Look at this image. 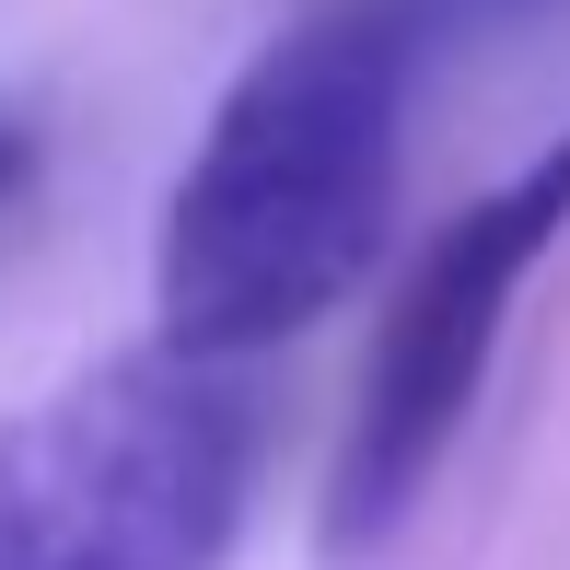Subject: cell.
Masks as SVG:
<instances>
[{
  "label": "cell",
  "instance_id": "6da1fadb",
  "mask_svg": "<svg viewBox=\"0 0 570 570\" xmlns=\"http://www.w3.org/2000/svg\"><path fill=\"white\" fill-rule=\"evenodd\" d=\"M420 94V0H315L210 106L151 233V338L245 373L373 279Z\"/></svg>",
  "mask_w": 570,
  "mask_h": 570
},
{
  "label": "cell",
  "instance_id": "7a4b0ae2",
  "mask_svg": "<svg viewBox=\"0 0 570 570\" xmlns=\"http://www.w3.org/2000/svg\"><path fill=\"white\" fill-rule=\"evenodd\" d=\"M256 501L245 373L140 338L0 420V570H222Z\"/></svg>",
  "mask_w": 570,
  "mask_h": 570
},
{
  "label": "cell",
  "instance_id": "3957f363",
  "mask_svg": "<svg viewBox=\"0 0 570 570\" xmlns=\"http://www.w3.org/2000/svg\"><path fill=\"white\" fill-rule=\"evenodd\" d=\"M570 245V128L548 151L501 175L489 198L431 233L407 256L396 303L373 326V361H361V396H350V443L326 465V548L361 559L431 501V478L454 465L465 420L489 396V361H501L512 303L535 292V268Z\"/></svg>",
  "mask_w": 570,
  "mask_h": 570
},
{
  "label": "cell",
  "instance_id": "277c9868",
  "mask_svg": "<svg viewBox=\"0 0 570 570\" xmlns=\"http://www.w3.org/2000/svg\"><path fill=\"white\" fill-rule=\"evenodd\" d=\"M23 187H36V117H12V106H0V210H12Z\"/></svg>",
  "mask_w": 570,
  "mask_h": 570
},
{
  "label": "cell",
  "instance_id": "5b68a950",
  "mask_svg": "<svg viewBox=\"0 0 570 570\" xmlns=\"http://www.w3.org/2000/svg\"><path fill=\"white\" fill-rule=\"evenodd\" d=\"M489 12H535V0H489Z\"/></svg>",
  "mask_w": 570,
  "mask_h": 570
}]
</instances>
